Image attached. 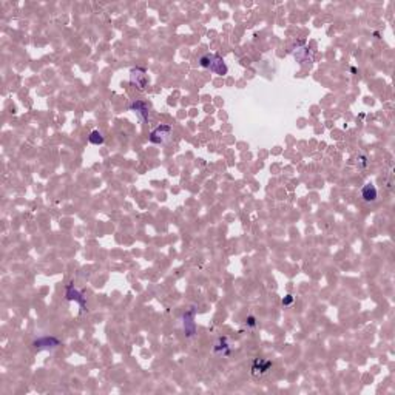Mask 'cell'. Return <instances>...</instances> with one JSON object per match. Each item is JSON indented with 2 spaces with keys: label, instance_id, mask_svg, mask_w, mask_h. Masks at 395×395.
<instances>
[{
  "label": "cell",
  "instance_id": "5bb4252c",
  "mask_svg": "<svg viewBox=\"0 0 395 395\" xmlns=\"http://www.w3.org/2000/svg\"><path fill=\"white\" fill-rule=\"evenodd\" d=\"M292 302H293V296L292 295H286L283 298V306H290Z\"/></svg>",
  "mask_w": 395,
  "mask_h": 395
},
{
  "label": "cell",
  "instance_id": "8992f818",
  "mask_svg": "<svg viewBox=\"0 0 395 395\" xmlns=\"http://www.w3.org/2000/svg\"><path fill=\"white\" fill-rule=\"evenodd\" d=\"M65 298H67L68 301L77 302V304L80 306V311H82V312L86 311V296L83 295V292L77 290V289L74 287V284H68V286L65 287Z\"/></svg>",
  "mask_w": 395,
  "mask_h": 395
},
{
  "label": "cell",
  "instance_id": "8fae6325",
  "mask_svg": "<svg viewBox=\"0 0 395 395\" xmlns=\"http://www.w3.org/2000/svg\"><path fill=\"white\" fill-rule=\"evenodd\" d=\"M361 198L364 202H375L378 199V190L372 183H368L361 189Z\"/></svg>",
  "mask_w": 395,
  "mask_h": 395
},
{
  "label": "cell",
  "instance_id": "7a4b0ae2",
  "mask_svg": "<svg viewBox=\"0 0 395 395\" xmlns=\"http://www.w3.org/2000/svg\"><path fill=\"white\" fill-rule=\"evenodd\" d=\"M171 135H173V127L167 124H161L155 130H151L148 141L156 145H164L171 139Z\"/></svg>",
  "mask_w": 395,
  "mask_h": 395
},
{
  "label": "cell",
  "instance_id": "4fadbf2b",
  "mask_svg": "<svg viewBox=\"0 0 395 395\" xmlns=\"http://www.w3.org/2000/svg\"><path fill=\"white\" fill-rule=\"evenodd\" d=\"M256 318L253 317V315H249L247 318H246V326L249 327V329H255L256 327Z\"/></svg>",
  "mask_w": 395,
  "mask_h": 395
},
{
  "label": "cell",
  "instance_id": "9c48e42d",
  "mask_svg": "<svg viewBox=\"0 0 395 395\" xmlns=\"http://www.w3.org/2000/svg\"><path fill=\"white\" fill-rule=\"evenodd\" d=\"M128 110H130V111H133V113L139 117V120H141V122H144V124H145V122L148 120L150 107H148V104H147V102H144V101H135L133 104H130Z\"/></svg>",
  "mask_w": 395,
  "mask_h": 395
},
{
  "label": "cell",
  "instance_id": "5b68a950",
  "mask_svg": "<svg viewBox=\"0 0 395 395\" xmlns=\"http://www.w3.org/2000/svg\"><path fill=\"white\" fill-rule=\"evenodd\" d=\"M293 56L301 65H307V64L314 62V51H311V48L307 47L304 42L296 43V48L293 50Z\"/></svg>",
  "mask_w": 395,
  "mask_h": 395
},
{
  "label": "cell",
  "instance_id": "6da1fadb",
  "mask_svg": "<svg viewBox=\"0 0 395 395\" xmlns=\"http://www.w3.org/2000/svg\"><path fill=\"white\" fill-rule=\"evenodd\" d=\"M199 65H201L202 68H205V70L213 71L215 74H221V76L227 74V71H229V67L226 65L224 59L219 56V54H210V53H207V54L201 56V57H199Z\"/></svg>",
  "mask_w": 395,
  "mask_h": 395
},
{
  "label": "cell",
  "instance_id": "3957f363",
  "mask_svg": "<svg viewBox=\"0 0 395 395\" xmlns=\"http://www.w3.org/2000/svg\"><path fill=\"white\" fill-rule=\"evenodd\" d=\"M195 318H196V307L192 306V307H189V309L183 314V327H184L186 337H189V338L195 337V333H196V323H195Z\"/></svg>",
  "mask_w": 395,
  "mask_h": 395
},
{
  "label": "cell",
  "instance_id": "7c38bea8",
  "mask_svg": "<svg viewBox=\"0 0 395 395\" xmlns=\"http://www.w3.org/2000/svg\"><path fill=\"white\" fill-rule=\"evenodd\" d=\"M88 142L92 145H102L105 142V138L99 130H93L90 133V136H88Z\"/></svg>",
  "mask_w": 395,
  "mask_h": 395
},
{
  "label": "cell",
  "instance_id": "ba28073f",
  "mask_svg": "<svg viewBox=\"0 0 395 395\" xmlns=\"http://www.w3.org/2000/svg\"><path fill=\"white\" fill-rule=\"evenodd\" d=\"M33 346H34V349H37V350H53V349H56V347L60 346V341H59L56 337L45 335V337H40V338L34 340Z\"/></svg>",
  "mask_w": 395,
  "mask_h": 395
},
{
  "label": "cell",
  "instance_id": "52a82bcc",
  "mask_svg": "<svg viewBox=\"0 0 395 395\" xmlns=\"http://www.w3.org/2000/svg\"><path fill=\"white\" fill-rule=\"evenodd\" d=\"M274 363L270 360H266V358H255L253 363H252V375L255 378H261L264 377L270 369H272Z\"/></svg>",
  "mask_w": 395,
  "mask_h": 395
},
{
  "label": "cell",
  "instance_id": "277c9868",
  "mask_svg": "<svg viewBox=\"0 0 395 395\" xmlns=\"http://www.w3.org/2000/svg\"><path fill=\"white\" fill-rule=\"evenodd\" d=\"M130 82L133 83L138 90H145V86L148 85V76L147 70L142 67H135L130 70Z\"/></svg>",
  "mask_w": 395,
  "mask_h": 395
},
{
  "label": "cell",
  "instance_id": "30bf717a",
  "mask_svg": "<svg viewBox=\"0 0 395 395\" xmlns=\"http://www.w3.org/2000/svg\"><path fill=\"white\" fill-rule=\"evenodd\" d=\"M213 352L216 355H223V357H230L232 355V344L229 341V338L226 337H219L215 344H213Z\"/></svg>",
  "mask_w": 395,
  "mask_h": 395
}]
</instances>
